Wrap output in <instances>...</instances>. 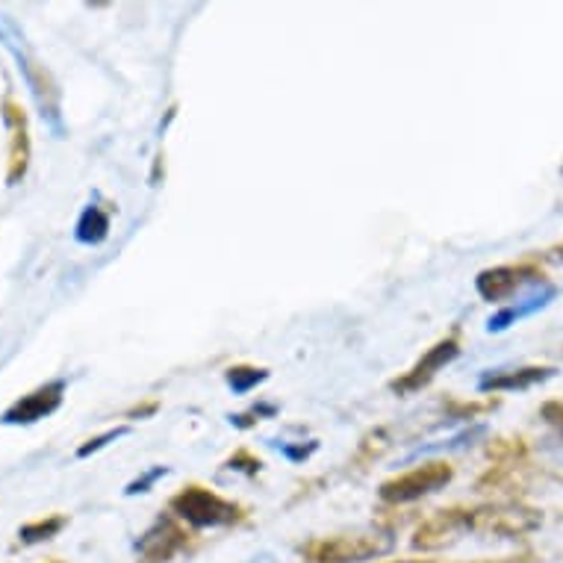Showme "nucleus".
<instances>
[{
	"instance_id": "1",
	"label": "nucleus",
	"mask_w": 563,
	"mask_h": 563,
	"mask_svg": "<svg viewBox=\"0 0 563 563\" xmlns=\"http://www.w3.org/2000/svg\"><path fill=\"white\" fill-rule=\"evenodd\" d=\"M0 45L15 56L21 77H24V84H27L30 95H33V101H36L47 128L54 130V136L63 139V112H59V95H56L54 80L47 77L45 65L36 63V56H33V51L27 45V36L19 27V21L10 19L7 12H0Z\"/></svg>"
},
{
	"instance_id": "2",
	"label": "nucleus",
	"mask_w": 563,
	"mask_h": 563,
	"mask_svg": "<svg viewBox=\"0 0 563 563\" xmlns=\"http://www.w3.org/2000/svg\"><path fill=\"white\" fill-rule=\"evenodd\" d=\"M172 510L177 517H184L186 522H192L198 528H216V526H231L236 519V505L219 499L216 493L201 487H192L180 493L175 501H172Z\"/></svg>"
},
{
	"instance_id": "3",
	"label": "nucleus",
	"mask_w": 563,
	"mask_h": 563,
	"mask_svg": "<svg viewBox=\"0 0 563 563\" xmlns=\"http://www.w3.org/2000/svg\"><path fill=\"white\" fill-rule=\"evenodd\" d=\"M389 549V540L378 537H336V540H324L310 549L313 563H361L369 558H378Z\"/></svg>"
},
{
	"instance_id": "4",
	"label": "nucleus",
	"mask_w": 563,
	"mask_h": 563,
	"mask_svg": "<svg viewBox=\"0 0 563 563\" xmlns=\"http://www.w3.org/2000/svg\"><path fill=\"white\" fill-rule=\"evenodd\" d=\"M65 396V380H47L45 387H38L36 393L19 398L10 410H3L0 422L3 426H33L38 419H45L63 405Z\"/></svg>"
},
{
	"instance_id": "5",
	"label": "nucleus",
	"mask_w": 563,
	"mask_h": 563,
	"mask_svg": "<svg viewBox=\"0 0 563 563\" xmlns=\"http://www.w3.org/2000/svg\"><path fill=\"white\" fill-rule=\"evenodd\" d=\"M449 478H452V470H449V466H443V463H431V466L407 472L401 478L384 484L380 496L387 501L422 499L426 493H434V489H440L443 484H449Z\"/></svg>"
},
{
	"instance_id": "6",
	"label": "nucleus",
	"mask_w": 563,
	"mask_h": 563,
	"mask_svg": "<svg viewBox=\"0 0 563 563\" xmlns=\"http://www.w3.org/2000/svg\"><path fill=\"white\" fill-rule=\"evenodd\" d=\"M184 531L175 528L168 519H159L157 526L142 534V540L136 543V552L142 554L145 563H166L172 554H177L184 549Z\"/></svg>"
},
{
	"instance_id": "7",
	"label": "nucleus",
	"mask_w": 563,
	"mask_h": 563,
	"mask_svg": "<svg viewBox=\"0 0 563 563\" xmlns=\"http://www.w3.org/2000/svg\"><path fill=\"white\" fill-rule=\"evenodd\" d=\"M454 357H457V345H454L452 340L449 342H440L437 349H431L426 354V361H419V366H416L410 375H407L401 384H396V389H401V393H407V389H416L419 384H426V380H431L437 375V369H443L445 363H452Z\"/></svg>"
},
{
	"instance_id": "8",
	"label": "nucleus",
	"mask_w": 563,
	"mask_h": 563,
	"mask_svg": "<svg viewBox=\"0 0 563 563\" xmlns=\"http://www.w3.org/2000/svg\"><path fill=\"white\" fill-rule=\"evenodd\" d=\"M7 124L10 128H15V139H12V163H10V186H15L24 177V172H27V157H30V142H27V130H24V115H21V110L15 107L12 101H7Z\"/></svg>"
},
{
	"instance_id": "9",
	"label": "nucleus",
	"mask_w": 563,
	"mask_h": 563,
	"mask_svg": "<svg viewBox=\"0 0 563 563\" xmlns=\"http://www.w3.org/2000/svg\"><path fill=\"white\" fill-rule=\"evenodd\" d=\"M552 298H554V287H549V284H540V280H537L534 292L522 298V305L510 307V310L499 313V316H496V319H489V331H505L508 324H514V322H517V319H522V316L537 313V310L549 305Z\"/></svg>"
},
{
	"instance_id": "10",
	"label": "nucleus",
	"mask_w": 563,
	"mask_h": 563,
	"mask_svg": "<svg viewBox=\"0 0 563 563\" xmlns=\"http://www.w3.org/2000/svg\"><path fill=\"white\" fill-rule=\"evenodd\" d=\"M522 284V272L517 268H493L478 277V292L489 301H501Z\"/></svg>"
},
{
	"instance_id": "11",
	"label": "nucleus",
	"mask_w": 563,
	"mask_h": 563,
	"mask_svg": "<svg viewBox=\"0 0 563 563\" xmlns=\"http://www.w3.org/2000/svg\"><path fill=\"white\" fill-rule=\"evenodd\" d=\"M552 375V369H519L514 372H499V375H484L478 387L481 389H528L537 380H545Z\"/></svg>"
},
{
	"instance_id": "12",
	"label": "nucleus",
	"mask_w": 563,
	"mask_h": 563,
	"mask_svg": "<svg viewBox=\"0 0 563 563\" xmlns=\"http://www.w3.org/2000/svg\"><path fill=\"white\" fill-rule=\"evenodd\" d=\"M107 233H110V216L103 213L101 207H86L84 216H80V222H77V242H84V245H98V242L107 240Z\"/></svg>"
},
{
	"instance_id": "13",
	"label": "nucleus",
	"mask_w": 563,
	"mask_h": 563,
	"mask_svg": "<svg viewBox=\"0 0 563 563\" xmlns=\"http://www.w3.org/2000/svg\"><path fill=\"white\" fill-rule=\"evenodd\" d=\"M65 519L63 517H51V519H42V522H30L19 531L21 543H42V540H51L63 531Z\"/></svg>"
},
{
	"instance_id": "14",
	"label": "nucleus",
	"mask_w": 563,
	"mask_h": 563,
	"mask_svg": "<svg viewBox=\"0 0 563 563\" xmlns=\"http://www.w3.org/2000/svg\"><path fill=\"white\" fill-rule=\"evenodd\" d=\"M263 378H266V375L257 369H231V375H228V380H231V387L236 389V393H249V389Z\"/></svg>"
},
{
	"instance_id": "15",
	"label": "nucleus",
	"mask_w": 563,
	"mask_h": 563,
	"mask_svg": "<svg viewBox=\"0 0 563 563\" xmlns=\"http://www.w3.org/2000/svg\"><path fill=\"white\" fill-rule=\"evenodd\" d=\"M121 434H128V428H115V431H107L103 437H95V440H89V443L77 449V457H89V454L98 452V449H103V445L110 443V440H115V437H121Z\"/></svg>"
},
{
	"instance_id": "16",
	"label": "nucleus",
	"mask_w": 563,
	"mask_h": 563,
	"mask_svg": "<svg viewBox=\"0 0 563 563\" xmlns=\"http://www.w3.org/2000/svg\"><path fill=\"white\" fill-rule=\"evenodd\" d=\"M163 472H166V470H151L148 475H145V478L133 481V484H130V487H128V493H145V487H151V481H157L159 475H163Z\"/></svg>"
},
{
	"instance_id": "17",
	"label": "nucleus",
	"mask_w": 563,
	"mask_h": 563,
	"mask_svg": "<svg viewBox=\"0 0 563 563\" xmlns=\"http://www.w3.org/2000/svg\"><path fill=\"white\" fill-rule=\"evenodd\" d=\"M251 563H275V561H272L268 554H260V558H254V561H251Z\"/></svg>"
},
{
	"instance_id": "18",
	"label": "nucleus",
	"mask_w": 563,
	"mask_h": 563,
	"mask_svg": "<svg viewBox=\"0 0 563 563\" xmlns=\"http://www.w3.org/2000/svg\"><path fill=\"white\" fill-rule=\"evenodd\" d=\"M401 563H422V561H401Z\"/></svg>"
}]
</instances>
